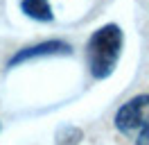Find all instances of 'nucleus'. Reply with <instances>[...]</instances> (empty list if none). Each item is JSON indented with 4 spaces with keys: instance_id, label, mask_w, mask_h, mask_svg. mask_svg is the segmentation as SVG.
Masks as SVG:
<instances>
[{
    "instance_id": "f03ea898",
    "label": "nucleus",
    "mask_w": 149,
    "mask_h": 145,
    "mask_svg": "<svg viewBox=\"0 0 149 145\" xmlns=\"http://www.w3.org/2000/svg\"><path fill=\"white\" fill-rule=\"evenodd\" d=\"M113 125L120 134L133 136L147 129L149 127V93H142V95H136V98L127 100L124 104H120V109L115 111V118H113Z\"/></svg>"
},
{
    "instance_id": "20e7f679",
    "label": "nucleus",
    "mask_w": 149,
    "mask_h": 145,
    "mask_svg": "<svg viewBox=\"0 0 149 145\" xmlns=\"http://www.w3.org/2000/svg\"><path fill=\"white\" fill-rule=\"evenodd\" d=\"M20 11L27 18L36 20V23H52L54 20V11L50 0H20Z\"/></svg>"
},
{
    "instance_id": "7ed1b4c3",
    "label": "nucleus",
    "mask_w": 149,
    "mask_h": 145,
    "mask_svg": "<svg viewBox=\"0 0 149 145\" xmlns=\"http://www.w3.org/2000/svg\"><path fill=\"white\" fill-rule=\"evenodd\" d=\"M63 54H72V45L61 41V39H50V41H41L36 45H27L14 52L9 57L7 68H16L25 61H34V59H43V57H63Z\"/></svg>"
},
{
    "instance_id": "39448f33",
    "label": "nucleus",
    "mask_w": 149,
    "mask_h": 145,
    "mask_svg": "<svg viewBox=\"0 0 149 145\" xmlns=\"http://www.w3.org/2000/svg\"><path fill=\"white\" fill-rule=\"evenodd\" d=\"M79 141H84V132L74 125H61L56 129L54 143L56 145H79Z\"/></svg>"
},
{
    "instance_id": "f257e3e1",
    "label": "nucleus",
    "mask_w": 149,
    "mask_h": 145,
    "mask_svg": "<svg viewBox=\"0 0 149 145\" xmlns=\"http://www.w3.org/2000/svg\"><path fill=\"white\" fill-rule=\"evenodd\" d=\"M122 48H124V32L118 23H106L88 36L84 54L93 80H109L115 72L122 57Z\"/></svg>"
}]
</instances>
